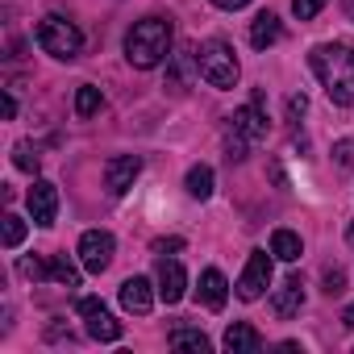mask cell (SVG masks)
<instances>
[{"label":"cell","instance_id":"obj_1","mask_svg":"<svg viewBox=\"0 0 354 354\" xmlns=\"http://www.w3.org/2000/svg\"><path fill=\"white\" fill-rule=\"evenodd\" d=\"M308 67L317 71V80L333 104H354V46L321 42V46H313Z\"/></svg>","mask_w":354,"mask_h":354},{"label":"cell","instance_id":"obj_2","mask_svg":"<svg viewBox=\"0 0 354 354\" xmlns=\"http://www.w3.org/2000/svg\"><path fill=\"white\" fill-rule=\"evenodd\" d=\"M167 50H171V21H167V17H142V21H133V30L125 34V59H129V67H138V71L158 67V63L167 59Z\"/></svg>","mask_w":354,"mask_h":354},{"label":"cell","instance_id":"obj_3","mask_svg":"<svg viewBox=\"0 0 354 354\" xmlns=\"http://www.w3.org/2000/svg\"><path fill=\"white\" fill-rule=\"evenodd\" d=\"M196 71H201L205 84L221 88V92L234 88V84H238V59H234V46L221 42V38L201 42V50H196Z\"/></svg>","mask_w":354,"mask_h":354},{"label":"cell","instance_id":"obj_4","mask_svg":"<svg viewBox=\"0 0 354 354\" xmlns=\"http://www.w3.org/2000/svg\"><path fill=\"white\" fill-rule=\"evenodd\" d=\"M38 46H42L50 59L71 63V59L80 55V46H84V34H80V26H75V21H67V17L50 13V17H42V21H38Z\"/></svg>","mask_w":354,"mask_h":354},{"label":"cell","instance_id":"obj_5","mask_svg":"<svg viewBox=\"0 0 354 354\" xmlns=\"http://www.w3.org/2000/svg\"><path fill=\"white\" fill-rule=\"evenodd\" d=\"M263 138H267V117L259 104H246L230 117V158H246V150Z\"/></svg>","mask_w":354,"mask_h":354},{"label":"cell","instance_id":"obj_6","mask_svg":"<svg viewBox=\"0 0 354 354\" xmlns=\"http://www.w3.org/2000/svg\"><path fill=\"white\" fill-rule=\"evenodd\" d=\"M113 250H117V242H113L109 230H88V234L80 238V263H84V271H92V275L109 271Z\"/></svg>","mask_w":354,"mask_h":354},{"label":"cell","instance_id":"obj_7","mask_svg":"<svg viewBox=\"0 0 354 354\" xmlns=\"http://www.w3.org/2000/svg\"><path fill=\"white\" fill-rule=\"evenodd\" d=\"M80 317H84L88 337H96V342H117V337H121V321H113V313L104 308V300L84 296V300H80Z\"/></svg>","mask_w":354,"mask_h":354},{"label":"cell","instance_id":"obj_8","mask_svg":"<svg viewBox=\"0 0 354 354\" xmlns=\"http://www.w3.org/2000/svg\"><path fill=\"white\" fill-rule=\"evenodd\" d=\"M26 205H30L34 225L50 230V225H55V217H59V188H55L50 180H34V188L26 192Z\"/></svg>","mask_w":354,"mask_h":354},{"label":"cell","instance_id":"obj_9","mask_svg":"<svg viewBox=\"0 0 354 354\" xmlns=\"http://www.w3.org/2000/svg\"><path fill=\"white\" fill-rule=\"evenodd\" d=\"M267 283H271V254H267V250H250L246 271H242V279H238V296H242V300H259V296L267 292Z\"/></svg>","mask_w":354,"mask_h":354},{"label":"cell","instance_id":"obj_10","mask_svg":"<svg viewBox=\"0 0 354 354\" xmlns=\"http://www.w3.org/2000/svg\"><path fill=\"white\" fill-rule=\"evenodd\" d=\"M138 175H142V158H138V154H117V158H109V167H104V188H109V196H125V192L133 188Z\"/></svg>","mask_w":354,"mask_h":354},{"label":"cell","instance_id":"obj_11","mask_svg":"<svg viewBox=\"0 0 354 354\" xmlns=\"http://www.w3.org/2000/svg\"><path fill=\"white\" fill-rule=\"evenodd\" d=\"M121 308L133 313V317H146V313L154 308V288H150L146 275H129V279L121 283Z\"/></svg>","mask_w":354,"mask_h":354},{"label":"cell","instance_id":"obj_12","mask_svg":"<svg viewBox=\"0 0 354 354\" xmlns=\"http://www.w3.org/2000/svg\"><path fill=\"white\" fill-rule=\"evenodd\" d=\"M184 288H188L184 267L175 263V259H162V263H158V296H162L167 304H180V300H184Z\"/></svg>","mask_w":354,"mask_h":354},{"label":"cell","instance_id":"obj_13","mask_svg":"<svg viewBox=\"0 0 354 354\" xmlns=\"http://www.w3.org/2000/svg\"><path fill=\"white\" fill-rule=\"evenodd\" d=\"M300 304H304V283H300V275H288L283 288L271 296V313H275L279 321H288V317L300 313Z\"/></svg>","mask_w":354,"mask_h":354},{"label":"cell","instance_id":"obj_14","mask_svg":"<svg viewBox=\"0 0 354 354\" xmlns=\"http://www.w3.org/2000/svg\"><path fill=\"white\" fill-rule=\"evenodd\" d=\"M225 350L230 354H259L263 350V333L254 325H246V321H234L225 329Z\"/></svg>","mask_w":354,"mask_h":354},{"label":"cell","instance_id":"obj_15","mask_svg":"<svg viewBox=\"0 0 354 354\" xmlns=\"http://www.w3.org/2000/svg\"><path fill=\"white\" fill-rule=\"evenodd\" d=\"M225 296H230V283H225V275H221L217 267H209V271L201 275V300H205V308L221 313V308H225Z\"/></svg>","mask_w":354,"mask_h":354},{"label":"cell","instance_id":"obj_16","mask_svg":"<svg viewBox=\"0 0 354 354\" xmlns=\"http://www.w3.org/2000/svg\"><path fill=\"white\" fill-rule=\"evenodd\" d=\"M279 42V17L275 13H259L254 21H250V46L254 50H267V46H275Z\"/></svg>","mask_w":354,"mask_h":354},{"label":"cell","instance_id":"obj_17","mask_svg":"<svg viewBox=\"0 0 354 354\" xmlns=\"http://www.w3.org/2000/svg\"><path fill=\"white\" fill-rule=\"evenodd\" d=\"M175 350H192V354H209L213 350V342L201 333V329H188V325H180V329H171V337H167Z\"/></svg>","mask_w":354,"mask_h":354},{"label":"cell","instance_id":"obj_18","mask_svg":"<svg viewBox=\"0 0 354 354\" xmlns=\"http://www.w3.org/2000/svg\"><path fill=\"white\" fill-rule=\"evenodd\" d=\"M271 254L283 259V263H296V259L304 254L300 234H292V230H275V234H271Z\"/></svg>","mask_w":354,"mask_h":354},{"label":"cell","instance_id":"obj_19","mask_svg":"<svg viewBox=\"0 0 354 354\" xmlns=\"http://www.w3.org/2000/svg\"><path fill=\"white\" fill-rule=\"evenodd\" d=\"M188 196H196V201H209V196H213V167L196 162V167L188 171Z\"/></svg>","mask_w":354,"mask_h":354},{"label":"cell","instance_id":"obj_20","mask_svg":"<svg viewBox=\"0 0 354 354\" xmlns=\"http://www.w3.org/2000/svg\"><path fill=\"white\" fill-rule=\"evenodd\" d=\"M46 263H50V279H55V283H63V288H80V271H75V263H71L67 254H50Z\"/></svg>","mask_w":354,"mask_h":354},{"label":"cell","instance_id":"obj_21","mask_svg":"<svg viewBox=\"0 0 354 354\" xmlns=\"http://www.w3.org/2000/svg\"><path fill=\"white\" fill-rule=\"evenodd\" d=\"M75 113H80V117H92V113H100V88L84 84V88L75 92Z\"/></svg>","mask_w":354,"mask_h":354},{"label":"cell","instance_id":"obj_22","mask_svg":"<svg viewBox=\"0 0 354 354\" xmlns=\"http://www.w3.org/2000/svg\"><path fill=\"white\" fill-rule=\"evenodd\" d=\"M38 162H42L38 146H34V142H17V150H13V167H21V171H38Z\"/></svg>","mask_w":354,"mask_h":354},{"label":"cell","instance_id":"obj_23","mask_svg":"<svg viewBox=\"0 0 354 354\" xmlns=\"http://www.w3.org/2000/svg\"><path fill=\"white\" fill-rule=\"evenodd\" d=\"M21 242H26V221L17 213H9L5 217V250H17Z\"/></svg>","mask_w":354,"mask_h":354},{"label":"cell","instance_id":"obj_24","mask_svg":"<svg viewBox=\"0 0 354 354\" xmlns=\"http://www.w3.org/2000/svg\"><path fill=\"white\" fill-rule=\"evenodd\" d=\"M21 275L34 279V283H38V279H50V263H46V259H21Z\"/></svg>","mask_w":354,"mask_h":354},{"label":"cell","instance_id":"obj_25","mask_svg":"<svg viewBox=\"0 0 354 354\" xmlns=\"http://www.w3.org/2000/svg\"><path fill=\"white\" fill-rule=\"evenodd\" d=\"M321 9H325V0H292V13H296L300 21H313Z\"/></svg>","mask_w":354,"mask_h":354},{"label":"cell","instance_id":"obj_26","mask_svg":"<svg viewBox=\"0 0 354 354\" xmlns=\"http://www.w3.org/2000/svg\"><path fill=\"white\" fill-rule=\"evenodd\" d=\"M333 158H337V167H354V142L346 138V142H333Z\"/></svg>","mask_w":354,"mask_h":354},{"label":"cell","instance_id":"obj_27","mask_svg":"<svg viewBox=\"0 0 354 354\" xmlns=\"http://www.w3.org/2000/svg\"><path fill=\"white\" fill-rule=\"evenodd\" d=\"M342 283H346V275H342V271H325V292H329V296H337V292H342Z\"/></svg>","mask_w":354,"mask_h":354},{"label":"cell","instance_id":"obj_28","mask_svg":"<svg viewBox=\"0 0 354 354\" xmlns=\"http://www.w3.org/2000/svg\"><path fill=\"white\" fill-rule=\"evenodd\" d=\"M288 113H292V117H304V113H308V100H304V96H292V100H288Z\"/></svg>","mask_w":354,"mask_h":354},{"label":"cell","instance_id":"obj_29","mask_svg":"<svg viewBox=\"0 0 354 354\" xmlns=\"http://www.w3.org/2000/svg\"><path fill=\"white\" fill-rule=\"evenodd\" d=\"M209 5H217V9H225V13H234V9H246L250 0H209Z\"/></svg>","mask_w":354,"mask_h":354},{"label":"cell","instance_id":"obj_30","mask_svg":"<svg viewBox=\"0 0 354 354\" xmlns=\"http://www.w3.org/2000/svg\"><path fill=\"white\" fill-rule=\"evenodd\" d=\"M180 246H184L180 238H171V242H154V250H180Z\"/></svg>","mask_w":354,"mask_h":354},{"label":"cell","instance_id":"obj_31","mask_svg":"<svg viewBox=\"0 0 354 354\" xmlns=\"http://www.w3.org/2000/svg\"><path fill=\"white\" fill-rule=\"evenodd\" d=\"M5 117H9V121L17 117V100H13V96H5Z\"/></svg>","mask_w":354,"mask_h":354},{"label":"cell","instance_id":"obj_32","mask_svg":"<svg viewBox=\"0 0 354 354\" xmlns=\"http://www.w3.org/2000/svg\"><path fill=\"white\" fill-rule=\"evenodd\" d=\"M342 325H346V329H354V304H350V308L342 313Z\"/></svg>","mask_w":354,"mask_h":354},{"label":"cell","instance_id":"obj_33","mask_svg":"<svg viewBox=\"0 0 354 354\" xmlns=\"http://www.w3.org/2000/svg\"><path fill=\"white\" fill-rule=\"evenodd\" d=\"M342 9H346V13H350V17H354V0H342Z\"/></svg>","mask_w":354,"mask_h":354},{"label":"cell","instance_id":"obj_34","mask_svg":"<svg viewBox=\"0 0 354 354\" xmlns=\"http://www.w3.org/2000/svg\"><path fill=\"white\" fill-rule=\"evenodd\" d=\"M346 238H350V246H354V221H350V225H346Z\"/></svg>","mask_w":354,"mask_h":354}]
</instances>
